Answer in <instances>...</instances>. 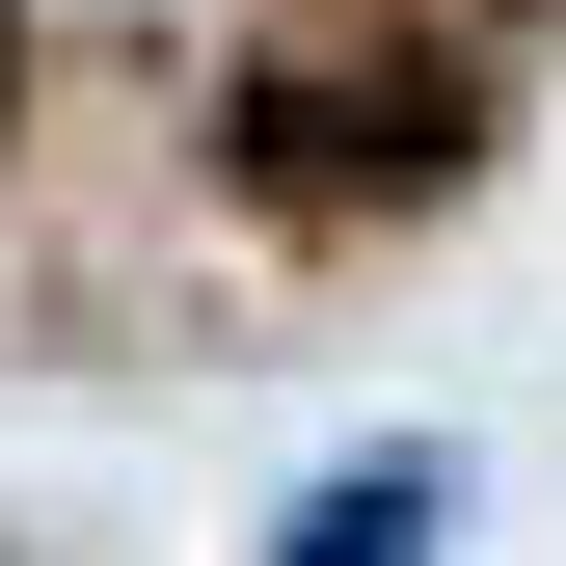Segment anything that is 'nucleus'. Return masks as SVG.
Here are the masks:
<instances>
[{"label": "nucleus", "instance_id": "1", "mask_svg": "<svg viewBox=\"0 0 566 566\" xmlns=\"http://www.w3.org/2000/svg\"><path fill=\"white\" fill-rule=\"evenodd\" d=\"M513 28L539 0H297V28L243 54V189L270 217H405V189H459Z\"/></svg>", "mask_w": 566, "mask_h": 566}, {"label": "nucleus", "instance_id": "2", "mask_svg": "<svg viewBox=\"0 0 566 566\" xmlns=\"http://www.w3.org/2000/svg\"><path fill=\"white\" fill-rule=\"evenodd\" d=\"M297 566H432V459H405V485H324V513H297Z\"/></svg>", "mask_w": 566, "mask_h": 566}]
</instances>
